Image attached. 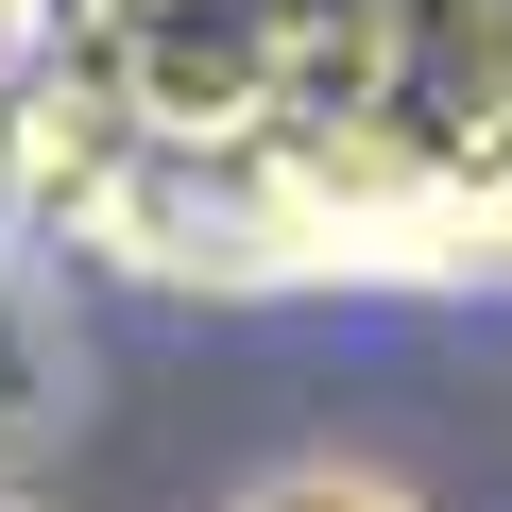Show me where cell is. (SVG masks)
<instances>
[{
	"label": "cell",
	"mask_w": 512,
	"mask_h": 512,
	"mask_svg": "<svg viewBox=\"0 0 512 512\" xmlns=\"http://www.w3.org/2000/svg\"><path fill=\"white\" fill-rule=\"evenodd\" d=\"M0 512H35V495H0Z\"/></svg>",
	"instance_id": "2"
},
{
	"label": "cell",
	"mask_w": 512,
	"mask_h": 512,
	"mask_svg": "<svg viewBox=\"0 0 512 512\" xmlns=\"http://www.w3.org/2000/svg\"><path fill=\"white\" fill-rule=\"evenodd\" d=\"M239 512H427V495H393V478H359V461H308V478L239 495Z\"/></svg>",
	"instance_id": "1"
}]
</instances>
